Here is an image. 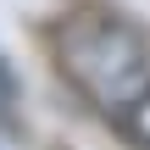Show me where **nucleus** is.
Returning <instances> with one entry per match:
<instances>
[{"label": "nucleus", "mask_w": 150, "mask_h": 150, "mask_svg": "<svg viewBox=\"0 0 150 150\" xmlns=\"http://www.w3.org/2000/svg\"><path fill=\"white\" fill-rule=\"evenodd\" d=\"M56 67L106 117H139L150 106V39L111 11H72L56 28Z\"/></svg>", "instance_id": "f257e3e1"}]
</instances>
